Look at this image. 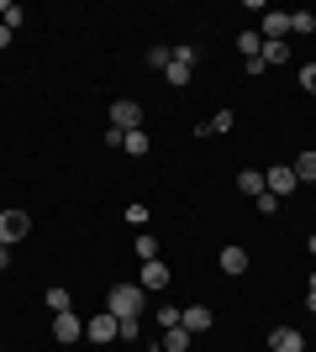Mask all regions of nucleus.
Segmentation results:
<instances>
[{
    "mask_svg": "<svg viewBox=\"0 0 316 352\" xmlns=\"http://www.w3.org/2000/svg\"><path fill=\"white\" fill-rule=\"evenodd\" d=\"M105 310H111L116 321H137V316L148 310V289H143V284H111V294H105Z\"/></svg>",
    "mask_w": 316,
    "mask_h": 352,
    "instance_id": "f257e3e1",
    "label": "nucleus"
},
{
    "mask_svg": "<svg viewBox=\"0 0 316 352\" xmlns=\"http://www.w3.org/2000/svg\"><path fill=\"white\" fill-rule=\"evenodd\" d=\"M27 232H32V216H27V210H0V248H16Z\"/></svg>",
    "mask_w": 316,
    "mask_h": 352,
    "instance_id": "f03ea898",
    "label": "nucleus"
},
{
    "mask_svg": "<svg viewBox=\"0 0 316 352\" xmlns=\"http://www.w3.org/2000/svg\"><path fill=\"white\" fill-rule=\"evenodd\" d=\"M111 126H116L121 137L137 132V126H143V105H137V100H116V105H111Z\"/></svg>",
    "mask_w": 316,
    "mask_h": 352,
    "instance_id": "7ed1b4c3",
    "label": "nucleus"
},
{
    "mask_svg": "<svg viewBox=\"0 0 316 352\" xmlns=\"http://www.w3.org/2000/svg\"><path fill=\"white\" fill-rule=\"evenodd\" d=\"M137 284H143L148 294H164V289H169V268H164V258H148V263L137 268Z\"/></svg>",
    "mask_w": 316,
    "mask_h": 352,
    "instance_id": "20e7f679",
    "label": "nucleus"
},
{
    "mask_svg": "<svg viewBox=\"0 0 316 352\" xmlns=\"http://www.w3.org/2000/svg\"><path fill=\"white\" fill-rule=\"evenodd\" d=\"M264 190H269L274 200H285V195L295 190V168H290V163H274L269 174H264Z\"/></svg>",
    "mask_w": 316,
    "mask_h": 352,
    "instance_id": "39448f33",
    "label": "nucleus"
},
{
    "mask_svg": "<svg viewBox=\"0 0 316 352\" xmlns=\"http://www.w3.org/2000/svg\"><path fill=\"white\" fill-rule=\"evenodd\" d=\"M85 337L90 342H116V316H111V310L90 316V321H85Z\"/></svg>",
    "mask_w": 316,
    "mask_h": 352,
    "instance_id": "423d86ee",
    "label": "nucleus"
},
{
    "mask_svg": "<svg viewBox=\"0 0 316 352\" xmlns=\"http://www.w3.org/2000/svg\"><path fill=\"white\" fill-rule=\"evenodd\" d=\"M269 347L274 352H306V337L295 331V326H274V331H269Z\"/></svg>",
    "mask_w": 316,
    "mask_h": 352,
    "instance_id": "0eeeda50",
    "label": "nucleus"
},
{
    "mask_svg": "<svg viewBox=\"0 0 316 352\" xmlns=\"http://www.w3.org/2000/svg\"><path fill=\"white\" fill-rule=\"evenodd\" d=\"M53 337L59 342H79L85 337V321H79L74 310H63V316H53Z\"/></svg>",
    "mask_w": 316,
    "mask_h": 352,
    "instance_id": "6e6552de",
    "label": "nucleus"
},
{
    "mask_svg": "<svg viewBox=\"0 0 316 352\" xmlns=\"http://www.w3.org/2000/svg\"><path fill=\"white\" fill-rule=\"evenodd\" d=\"M180 326L190 331V337H200V331H211V310L206 305H185L180 310Z\"/></svg>",
    "mask_w": 316,
    "mask_h": 352,
    "instance_id": "1a4fd4ad",
    "label": "nucleus"
},
{
    "mask_svg": "<svg viewBox=\"0 0 316 352\" xmlns=\"http://www.w3.org/2000/svg\"><path fill=\"white\" fill-rule=\"evenodd\" d=\"M242 268H248V252H242L238 242H232V248H222V274H232V279H238Z\"/></svg>",
    "mask_w": 316,
    "mask_h": 352,
    "instance_id": "9d476101",
    "label": "nucleus"
},
{
    "mask_svg": "<svg viewBox=\"0 0 316 352\" xmlns=\"http://www.w3.org/2000/svg\"><path fill=\"white\" fill-rule=\"evenodd\" d=\"M190 342H196V337H190L185 326H174V331H164V337H158V347H164V352H190Z\"/></svg>",
    "mask_w": 316,
    "mask_h": 352,
    "instance_id": "9b49d317",
    "label": "nucleus"
},
{
    "mask_svg": "<svg viewBox=\"0 0 316 352\" xmlns=\"http://www.w3.org/2000/svg\"><path fill=\"white\" fill-rule=\"evenodd\" d=\"M290 168H295V184H316V153H301Z\"/></svg>",
    "mask_w": 316,
    "mask_h": 352,
    "instance_id": "f8f14e48",
    "label": "nucleus"
},
{
    "mask_svg": "<svg viewBox=\"0 0 316 352\" xmlns=\"http://www.w3.org/2000/svg\"><path fill=\"white\" fill-rule=\"evenodd\" d=\"M238 53H242V63H248V58H258V53H264V37H258V32L248 27V32L238 37Z\"/></svg>",
    "mask_w": 316,
    "mask_h": 352,
    "instance_id": "ddd939ff",
    "label": "nucleus"
},
{
    "mask_svg": "<svg viewBox=\"0 0 316 352\" xmlns=\"http://www.w3.org/2000/svg\"><path fill=\"white\" fill-rule=\"evenodd\" d=\"M121 147H127L132 158H143V153H148V147H153V137L143 132V126H137V132H127V137H121Z\"/></svg>",
    "mask_w": 316,
    "mask_h": 352,
    "instance_id": "4468645a",
    "label": "nucleus"
},
{
    "mask_svg": "<svg viewBox=\"0 0 316 352\" xmlns=\"http://www.w3.org/2000/svg\"><path fill=\"white\" fill-rule=\"evenodd\" d=\"M43 300H48V310H53V316H63V310H74V300H69V289H59V284H53V289H48Z\"/></svg>",
    "mask_w": 316,
    "mask_h": 352,
    "instance_id": "2eb2a0df",
    "label": "nucleus"
},
{
    "mask_svg": "<svg viewBox=\"0 0 316 352\" xmlns=\"http://www.w3.org/2000/svg\"><path fill=\"white\" fill-rule=\"evenodd\" d=\"M238 184H242V195H253V200L264 195V174H253V168H242V174H238Z\"/></svg>",
    "mask_w": 316,
    "mask_h": 352,
    "instance_id": "dca6fc26",
    "label": "nucleus"
},
{
    "mask_svg": "<svg viewBox=\"0 0 316 352\" xmlns=\"http://www.w3.org/2000/svg\"><path fill=\"white\" fill-rule=\"evenodd\" d=\"M290 32H316V16L311 11H290Z\"/></svg>",
    "mask_w": 316,
    "mask_h": 352,
    "instance_id": "f3484780",
    "label": "nucleus"
},
{
    "mask_svg": "<svg viewBox=\"0 0 316 352\" xmlns=\"http://www.w3.org/2000/svg\"><path fill=\"white\" fill-rule=\"evenodd\" d=\"M137 258H143V263H148V258H158V242H153L148 232H137Z\"/></svg>",
    "mask_w": 316,
    "mask_h": 352,
    "instance_id": "a211bd4d",
    "label": "nucleus"
},
{
    "mask_svg": "<svg viewBox=\"0 0 316 352\" xmlns=\"http://www.w3.org/2000/svg\"><path fill=\"white\" fill-rule=\"evenodd\" d=\"M21 21H27V11H21V6H6V11H0V27H21Z\"/></svg>",
    "mask_w": 316,
    "mask_h": 352,
    "instance_id": "6ab92c4d",
    "label": "nucleus"
},
{
    "mask_svg": "<svg viewBox=\"0 0 316 352\" xmlns=\"http://www.w3.org/2000/svg\"><path fill=\"white\" fill-rule=\"evenodd\" d=\"M258 58H264V63H285L290 53H285V43H264V53H258Z\"/></svg>",
    "mask_w": 316,
    "mask_h": 352,
    "instance_id": "aec40b11",
    "label": "nucleus"
},
{
    "mask_svg": "<svg viewBox=\"0 0 316 352\" xmlns=\"http://www.w3.org/2000/svg\"><path fill=\"white\" fill-rule=\"evenodd\" d=\"M169 58H174V47H153V53H148V69H169Z\"/></svg>",
    "mask_w": 316,
    "mask_h": 352,
    "instance_id": "412c9836",
    "label": "nucleus"
},
{
    "mask_svg": "<svg viewBox=\"0 0 316 352\" xmlns=\"http://www.w3.org/2000/svg\"><path fill=\"white\" fill-rule=\"evenodd\" d=\"M158 326H164V331H174V326H180V310H174V305H158Z\"/></svg>",
    "mask_w": 316,
    "mask_h": 352,
    "instance_id": "4be33fe9",
    "label": "nucleus"
},
{
    "mask_svg": "<svg viewBox=\"0 0 316 352\" xmlns=\"http://www.w3.org/2000/svg\"><path fill=\"white\" fill-rule=\"evenodd\" d=\"M116 337L121 342H137V337H143V326H137V321H116Z\"/></svg>",
    "mask_w": 316,
    "mask_h": 352,
    "instance_id": "5701e85b",
    "label": "nucleus"
},
{
    "mask_svg": "<svg viewBox=\"0 0 316 352\" xmlns=\"http://www.w3.org/2000/svg\"><path fill=\"white\" fill-rule=\"evenodd\" d=\"M253 206H258V216H274V210H280V200H274V195L264 190V195H258V200H253Z\"/></svg>",
    "mask_w": 316,
    "mask_h": 352,
    "instance_id": "b1692460",
    "label": "nucleus"
},
{
    "mask_svg": "<svg viewBox=\"0 0 316 352\" xmlns=\"http://www.w3.org/2000/svg\"><path fill=\"white\" fill-rule=\"evenodd\" d=\"M127 221H132V226H148V206H137V200H132V206H127Z\"/></svg>",
    "mask_w": 316,
    "mask_h": 352,
    "instance_id": "393cba45",
    "label": "nucleus"
},
{
    "mask_svg": "<svg viewBox=\"0 0 316 352\" xmlns=\"http://www.w3.org/2000/svg\"><path fill=\"white\" fill-rule=\"evenodd\" d=\"M301 89H311V95H316V63H301Z\"/></svg>",
    "mask_w": 316,
    "mask_h": 352,
    "instance_id": "a878e982",
    "label": "nucleus"
},
{
    "mask_svg": "<svg viewBox=\"0 0 316 352\" xmlns=\"http://www.w3.org/2000/svg\"><path fill=\"white\" fill-rule=\"evenodd\" d=\"M306 310L316 316V274H311V284H306Z\"/></svg>",
    "mask_w": 316,
    "mask_h": 352,
    "instance_id": "bb28decb",
    "label": "nucleus"
},
{
    "mask_svg": "<svg viewBox=\"0 0 316 352\" xmlns=\"http://www.w3.org/2000/svg\"><path fill=\"white\" fill-rule=\"evenodd\" d=\"M0 268H11V248H0Z\"/></svg>",
    "mask_w": 316,
    "mask_h": 352,
    "instance_id": "cd10ccee",
    "label": "nucleus"
},
{
    "mask_svg": "<svg viewBox=\"0 0 316 352\" xmlns=\"http://www.w3.org/2000/svg\"><path fill=\"white\" fill-rule=\"evenodd\" d=\"M6 43H11V27H0V47H6Z\"/></svg>",
    "mask_w": 316,
    "mask_h": 352,
    "instance_id": "c85d7f7f",
    "label": "nucleus"
},
{
    "mask_svg": "<svg viewBox=\"0 0 316 352\" xmlns=\"http://www.w3.org/2000/svg\"><path fill=\"white\" fill-rule=\"evenodd\" d=\"M306 248H311V258H316V236H311V242H306Z\"/></svg>",
    "mask_w": 316,
    "mask_h": 352,
    "instance_id": "c756f323",
    "label": "nucleus"
},
{
    "mask_svg": "<svg viewBox=\"0 0 316 352\" xmlns=\"http://www.w3.org/2000/svg\"><path fill=\"white\" fill-rule=\"evenodd\" d=\"M311 153H316V142H311Z\"/></svg>",
    "mask_w": 316,
    "mask_h": 352,
    "instance_id": "7c9ffc66",
    "label": "nucleus"
}]
</instances>
